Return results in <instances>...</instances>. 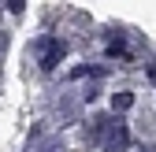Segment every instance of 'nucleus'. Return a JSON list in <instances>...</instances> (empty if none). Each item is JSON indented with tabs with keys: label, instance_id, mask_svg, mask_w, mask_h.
<instances>
[{
	"label": "nucleus",
	"instance_id": "nucleus-2",
	"mask_svg": "<svg viewBox=\"0 0 156 152\" xmlns=\"http://www.w3.org/2000/svg\"><path fill=\"white\" fill-rule=\"evenodd\" d=\"M19 8H23V0H11V11H19Z\"/></svg>",
	"mask_w": 156,
	"mask_h": 152
},
{
	"label": "nucleus",
	"instance_id": "nucleus-1",
	"mask_svg": "<svg viewBox=\"0 0 156 152\" xmlns=\"http://www.w3.org/2000/svg\"><path fill=\"white\" fill-rule=\"evenodd\" d=\"M112 104H115V111H126V108L134 104V97H130V93H115V97H112Z\"/></svg>",
	"mask_w": 156,
	"mask_h": 152
}]
</instances>
